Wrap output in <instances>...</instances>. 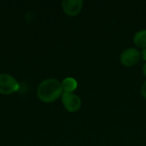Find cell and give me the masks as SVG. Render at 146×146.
Listing matches in <instances>:
<instances>
[{
    "label": "cell",
    "instance_id": "obj_2",
    "mask_svg": "<svg viewBox=\"0 0 146 146\" xmlns=\"http://www.w3.org/2000/svg\"><path fill=\"white\" fill-rule=\"evenodd\" d=\"M19 86V83L12 75L9 74H0V94H12L18 91Z\"/></svg>",
    "mask_w": 146,
    "mask_h": 146
},
{
    "label": "cell",
    "instance_id": "obj_4",
    "mask_svg": "<svg viewBox=\"0 0 146 146\" xmlns=\"http://www.w3.org/2000/svg\"><path fill=\"white\" fill-rule=\"evenodd\" d=\"M140 52L135 48H128L126 49L121 54V62L124 66L132 67L138 63L140 58Z\"/></svg>",
    "mask_w": 146,
    "mask_h": 146
},
{
    "label": "cell",
    "instance_id": "obj_3",
    "mask_svg": "<svg viewBox=\"0 0 146 146\" xmlns=\"http://www.w3.org/2000/svg\"><path fill=\"white\" fill-rule=\"evenodd\" d=\"M62 102L64 108L71 113L77 112L81 106L80 97L73 92H63L62 95Z\"/></svg>",
    "mask_w": 146,
    "mask_h": 146
},
{
    "label": "cell",
    "instance_id": "obj_9",
    "mask_svg": "<svg viewBox=\"0 0 146 146\" xmlns=\"http://www.w3.org/2000/svg\"><path fill=\"white\" fill-rule=\"evenodd\" d=\"M141 56H142V58L146 61V49H144L143 50V51H142V53H141Z\"/></svg>",
    "mask_w": 146,
    "mask_h": 146
},
{
    "label": "cell",
    "instance_id": "obj_6",
    "mask_svg": "<svg viewBox=\"0 0 146 146\" xmlns=\"http://www.w3.org/2000/svg\"><path fill=\"white\" fill-rule=\"evenodd\" d=\"M61 84L64 92H73L74 91H75V89L78 86L77 81L74 78H70V77L64 79Z\"/></svg>",
    "mask_w": 146,
    "mask_h": 146
},
{
    "label": "cell",
    "instance_id": "obj_10",
    "mask_svg": "<svg viewBox=\"0 0 146 146\" xmlns=\"http://www.w3.org/2000/svg\"><path fill=\"white\" fill-rule=\"evenodd\" d=\"M143 73H144V75L146 77V63L144 65V68H143Z\"/></svg>",
    "mask_w": 146,
    "mask_h": 146
},
{
    "label": "cell",
    "instance_id": "obj_8",
    "mask_svg": "<svg viewBox=\"0 0 146 146\" xmlns=\"http://www.w3.org/2000/svg\"><path fill=\"white\" fill-rule=\"evenodd\" d=\"M141 93H142V96L146 98V81L144 83L143 86H142V89H141Z\"/></svg>",
    "mask_w": 146,
    "mask_h": 146
},
{
    "label": "cell",
    "instance_id": "obj_1",
    "mask_svg": "<svg viewBox=\"0 0 146 146\" xmlns=\"http://www.w3.org/2000/svg\"><path fill=\"white\" fill-rule=\"evenodd\" d=\"M63 90L62 84L55 79L43 80L38 86L37 96L43 103H52L62 97Z\"/></svg>",
    "mask_w": 146,
    "mask_h": 146
},
{
    "label": "cell",
    "instance_id": "obj_5",
    "mask_svg": "<svg viewBox=\"0 0 146 146\" xmlns=\"http://www.w3.org/2000/svg\"><path fill=\"white\" fill-rule=\"evenodd\" d=\"M62 9L66 15L69 16L77 15L83 6V1L81 0H64L62 3Z\"/></svg>",
    "mask_w": 146,
    "mask_h": 146
},
{
    "label": "cell",
    "instance_id": "obj_7",
    "mask_svg": "<svg viewBox=\"0 0 146 146\" xmlns=\"http://www.w3.org/2000/svg\"><path fill=\"white\" fill-rule=\"evenodd\" d=\"M134 44L140 48L146 49V30H141L134 35Z\"/></svg>",
    "mask_w": 146,
    "mask_h": 146
}]
</instances>
